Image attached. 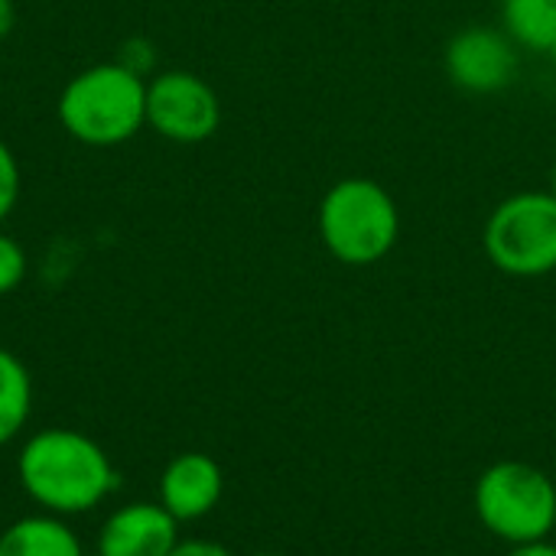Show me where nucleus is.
Listing matches in <instances>:
<instances>
[{
	"mask_svg": "<svg viewBox=\"0 0 556 556\" xmlns=\"http://www.w3.org/2000/svg\"><path fill=\"white\" fill-rule=\"evenodd\" d=\"M23 492L55 518L88 515L114 489L117 472L108 453L78 430H42L23 443L16 459Z\"/></svg>",
	"mask_w": 556,
	"mask_h": 556,
	"instance_id": "obj_1",
	"label": "nucleus"
},
{
	"mask_svg": "<svg viewBox=\"0 0 556 556\" xmlns=\"http://www.w3.org/2000/svg\"><path fill=\"white\" fill-rule=\"evenodd\" d=\"M508 556H556V547L551 541H531V544L511 547V554Z\"/></svg>",
	"mask_w": 556,
	"mask_h": 556,
	"instance_id": "obj_16",
	"label": "nucleus"
},
{
	"mask_svg": "<svg viewBox=\"0 0 556 556\" xmlns=\"http://www.w3.org/2000/svg\"><path fill=\"white\" fill-rule=\"evenodd\" d=\"M59 124L85 147H117L147 124V78L124 62L78 72L59 94Z\"/></svg>",
	"mask_w": 556,
	"mask_h": 556,
	"instance_id": "obj_2",
	"label": "nucleus"
},
{
	"mask_svg": "<svg viewBox=\"0 0 556 556\" xmlns=\"http://www.w3.org/2000/svg\"><path fill=\"white\" fill-rule=\"evenodd\" d=\"M147 124L173 143H202L222 124V101L195 72H160L147 81Z\"/></svg>",
	"mask_w": 556,
	"mask_h": 556,
	"instance_id": "obj_6",
	"label": "nucleus"
},
{
	"mask_svg": "<svg viewBox=\"0 0 556 556\" xmlns=\"http://www.w3.org/2000/svg\"><path fill=\"white\" fill-rule=\"evenodd\" d=\"M485 257L508 277H547L556 270V195L515 192L502 199L482 231Z\"/></svg>",
	"mask_w": 556,
	"mask_h": 556,
	"instance_id": "obj_5",
	"label": "nucleus"
},
{
	"mask_svg": "<svg viewBox=\"0 0 556 556\" xmlns=\"http://www.w3.org/2000/svg\"><path fill=\"white\" fill-rule=\"evenodd\" d=\"M85 556H101V554H98V551H94V554H85Z\"/></svg>",
	"mask_w": 556,
	"mask_h": 556,
	"instance_id": "obj_21",
	"label": "nucleus"
},
{
	"mask_svg": "<svg viewBox=\"0 0 556 556\" xmlns=\"http://www.w3.org/2000/svg\"><path fill=\"white\" fill-rule=\"evenodd\" d=\"M446 78L469 94H498L515 85L518 42L495 26H466L443 49Z\"/></svg>",
	"mask_w": 556,
	"mask_h": 556,
	"instance_id": "obj_7",
	"label": "nucleus"
},
{
	"mask_svg": "<svg viewBox=\"0 0 556 556\" xmlns=\"http://www.w3.org/2000/svg\"><path fill=\"white\" fill-rule=\"evenodd\" d=\"M316 225L326 251L345 267H371L401 241V208L394 195L368 176L332 182L319 202Z\"/></svg>",
	"mask_w": 556,
	"mask_h": 556,
	"instance_id": "obj_3",
	"label": "nucleus"
},
{
	"mask_svg": "<svg viewBox=\"0 0 556 556\" xmlns=\"http://www.w3.org/2000/svg\"><path fill=\"white\" fill-rule=\"evenodd\" d=\"M476 511L511 547L547 541L556 528V485L531 463H495L476 485Z\"/></svg>",
	"mask_w": 556,
	"mask_h": 556,
	"instance_id": "obj_4",
	"label": "nucleus"
},
{
	"mask_svg": "<svg viewBox=\"0 0 556 556\" xmlns=\"http://www.w3.org/2000/svg\"><path fill=\"white\" fill-rule=\"evenodd\" d=\"M551 192L556 195V163H554V169H551Z\"/></svg>",
	"mask_w": 556,
	"mask_h": 556,
	"instance_id": "obj_18",
	"label": "nucleus"
},
{
	"mask_svg": "<svg viewBox=\"0 0 556 556\" xmlns=\"http://www.w3.org/2000/svg\"><path fill=\"white\" fill-rule=\"evenodd\" d=\"M13 23H16V7H13V0H0V42L10 36Z\"/></svg>",
	"mask_w": 556,
	"mask_h": 556,
	"instance_id": "obj_17",
	"label": "nucleus"
},
{
	"mask_svg": "<svg viewBox=\"0 0 556 556\" xmlns=\"http://www.w3.org/2000/svg\"><path fill=\"white\" fill-rule=\"evenodd\" d=\"M505 33L534 52H547L556 42V0H502Z\"/></svg>",
	"mask_w": 556,
	"mask_h": 556,
	"instance_id": "obj_12",
	"label": "nucleus"
},
{
	"mask_svg": "<svg viewBox=\"0 0 556 556\" xmlns=\"http://www.w3.org/2000/svg\"><path fill=\"white\" fill-rule=\"evenodd\" d=\"M169 556H231L225 547L212 544V541H179L176 551Z\"/></svg>",
	"mask_w": 556,
	"mask_h": 556,
	"instance_id": "obj_15",
	"label": "nucleus"
},
{
	"mask_svg": "<svg viewBox=\"0 0 556 556\" xmlns=\"http://www.w3.org/2000/svg\"><path fill=\"white\" fill-rule=\"evenodd\" d=\"M20 163L13 156V150L0 140V222L10 218V212L20 202Z\"/></svg>",
	"mask_w": 556,
	"mask_h": 556,
	"instance_id": "obj_14",
	"label": "nucleus"
},
{
	"mask_svg": "<svg viewBox=\"0 0 556 556\" xmlns=\"http://www.w3.org/2000/svg\"><path fill=\"white\" fill-rule=\"evenodd\" d=\"M0 556H85L75 531L55 515H26L0 534Z\"/></svg>",
	"mask_w": 556,
	"mask_h": 556,
	"instance_id": "obj_10",
	"label": "nucleus"
},
{
	"mask_svg": "<svg viewBox=\"0 0 556 556\" xmlns=\"http://www.w3.org/2000/svg\"><path fill=\"white\" fill-rule=\"evenodd\" d=\"M179 544V521L156 502L117 508L98 534L101 556H169Z\"/></svg>",
	"mask_w": 556,
	"mask_h": 556,
	"instance_id": "obj_8",
	"label": "nucleus"
},
{
	"mask_svg": "<svg viewBox=\"0 0 556 556\" xmlns=\"http://www.w3.org/2000/svg\"><path fill=\"white\" fill-rule=\"evenodd\" d=\"M29 410H33L29 371L13 352L0 349V450L23 433Z\"/></svg>",
	"mask_w": 556,
	"mask_h": 556,
	"instance_id": "obj_11",
	"label": "nucleus"
},
{
	"mask_svg": "<svg viewBox=\"0 0 556 556\" xmlns=\"http://www.w3.org/2000/svg\"><path fill=\"white\" fill-rule=\"evenodd\" d=\"M254 556H280V554H254Z\"/></svg>",
	"mask_w": 556,
	"mask_h": 556,
	"instance_id": "obj_20",
	"label": "nucleus"
},
{
	"mask_svg": "<svg viewBox=\"0 0 556 556\" xmlns=\"http://www.w3.org/2000/svg\"><path fill=\"white\" fill-rule=\"evenodd\" d=\"M547 55H551V62H554V68H556V42L547 49Z\"/></svg>",
	"mask_w": 556,
	"mask_h": 556,
	"instance_id": "obj_19",
	"label": "nucleus"
},
{
	"mask_svg": "<svg viewBox=\"0 0 556 556\" xmlns=\"http://www.w3.org/2000/svg\"><path fill=\"white\" fill-rule=\"evenodd\" d=\"M26 277V251L16 238L0 235V296L13 293Z\"/></svg>",
	"mask_w": 556,
	"mask_h": 556,
	"instance_id": "obj_13",
	"label": "nucleus"
},
{
	"mask_svg": "<svg viewBox=\"0 0 556 556\" xmlns=\"http://www.w3.org/2000/svg\"><path fill=\"white\" fill-rule=\"evenodd\" d=\"M225 476L222 466L205 453H182L169 459V466L160 476V505L179 521H199L212 515V508L222 502Z\"/></svg>",
	"mask_w": 556,
	"mask_h": 556,
	"instance_id": "obj_9",
	"label": "nucleus"
}]
</instances>
